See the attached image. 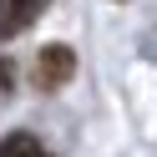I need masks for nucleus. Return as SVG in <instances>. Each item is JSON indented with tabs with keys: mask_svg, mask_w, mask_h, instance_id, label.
Returning a JSON list of instances; mask_svg holds the SVG:
<instances>
[{
	"mask_svg": "<svg viewBox=\"0 0 157 157\" xmlns=\"http://www.w3.org/2000/svg\"><path fill=\"white\" fill-rule=\"evenodd\" d=\"M76 76V51L71 46H41V56H36V86L41 91H61L66 81Z\"/></svg>",
	"mask_w": 157,
	"mask_h": 157,
	"instance_id": "f257e3e1",
	"label": "nucleus"
},
{
	"mask_svg": "<svg viewBox=\"0 0 157 157\" xmlns=\"http://www.w3.org/2000/svg\"><path fill=\"white\" fill-rule=\"evenodd\" d=\"M46 5H51V0H0V41L25 36V31L46 15Z\"/></svg>",
	"mask_w": 157,
	"mask_h": 157,
	"instance_id": "f03ea898",
	"label": "nucleus"
},
{
	"mask_svg": "<svg viewBox=\"0 0 157 157\" xmlns=\"http://www.w3.org/2000/svg\"><path fill=\"white\" fill-rule=\"evenodd\" d=\"M0 157H46V147L31 132H10V137H0Z\"/></svg>",
	"mask_w": 157,
	"mask_h": 157,
	"instance_id": "7ed1b4c3",
	"label": "nucleus"
},
{
	"mask_svg": "<svg viewBox=\"0 0 157 157\" xmlns=\"http://www.w3.org/2000/svg\"><path fill=\"white\" fill-rule=\"evenodd\" d=\"M10 81H15V66H10V61H0V101L10 96Z\"/></svg>",
	"mask_w": 157,
	"mask_h": 157,
	"instance_id": "20e7f679",
	"label": "nucleus"
},
{
	"mask_svg": "<svg viewBox=\"0 0 157 157\" xmlns=\"http://www.w3.org/2000/svg\"><path fill=\"white\" fill-rule=\"evenodd\" d=\"M46 157H51V152H46Z\"/></svg>",
	"mask_w": 157,
	"mask_h": 157,
	"instance_id": "39448f33",
	"label": "nucleus"
}]
</instances>
